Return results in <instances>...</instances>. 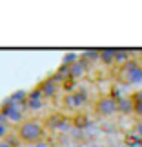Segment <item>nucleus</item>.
I'll list each match as a JSON object with an SVG mask.
<instances>
[{"instance_id":"nucleus-9","label":"nucleus","mask_w":142,"mask_h":147,"mask_svg":"<svg viewBox=\"0 0 142 147\" xmlns=\"http://www.w3.org/2000/svg\"><path fill=\"white\" fill-rule=\"evenodd\" d=\"M115 49H106V51H99V60L106 65H115Z\"/></svg>"},{"instance_id":"nucleus-7","label":"nucleus","mask_w":142,"mask_h":147,"mask_svg":"<svg viewBox=\"0 0 142 147\" xmlns=\"http://www.w3.org/2000/svg\"><path fill=\"white\" fill-rule=\"evenodd\" d=\"M84 102H86V94L80 93V91L69 93L66 96V105H69V107H80Z\"/></svg>"},{"instance_id":"nucleus-3","label":"nucleus","mask_w":142,"mask_h":147,"mask_svg":"<svg viewBox=\"0 0 142 147\" xmlns=\"http://www.w3.org/2000/svg\"><path fill=\"white\" fill-rule=\"evenodd\" d=\"M26 109V105L24 104H18V102H13L11 98H7L2 104V107H0V113L5 116V120L11 122V123H20L24 122V111Z\"/></svg>"},{"instance_id":"nucleus-1","label":"nucleus","mask_w":142,"mask_h":147,"mask_svg":"<svg viewBox=\"0 0 142 147\" xmlns=\"http://www.w3.org/2000/svg\"><path fill=\"white\" fill-rule=\"evenodd\" d=\"M44 133H46L44 125L40 123V120H35V118L24 120L18 127H16V136H18V140L27 144V145H35L38 142H42Z\"/></svg>"},{"instance_id":"nucleus-6","label":"nucleus","mask_w":142,"mask_h":147,"mask_svg":"<svg viewBox=\"0 0 142 147\" xmlns=\"http://www.w3.org/2000/svg\"><path fill=\"white\" fill-rule=\"evenodd\" d=\"M118 113L120 115H133V98H131V94L129 96H122V98H118Z\"/></svg>"},{"instance_id":"nucleus-8","label":"nucleus","mask_w":142,"mask_h":147,"mask_svg":"<svg viewBox=\"0 0 142 147\" xmlns=\"http://www.w3.org/2000/svg\"><path fill=\"white\" fill-rule=\"evenodd\" d=\"M133 98V115H137V120H142V89L131 94Z\"/></svg>"},{"instance_id":"nucleus-2","label":"nucleus","mask_w":142,"mask_h":147,"mask_svg":"<svg viewBox=\"0 0 142 147\" xmlns=\"http://www.w3.org/2000/svg\"><path fill=\"white\" fill-rule=\"evenodd\" d=\"M120 82L126 86H140L142 84V64L137 60H129L126 62L120 71H118Z\"/></svg>"},{"instance_id":"nucleus-10","label":"nucleus","mask_w":142,"mask_h":147,"mask_svg":"<svg viewBox=\"0 0 142 147\" xmlns=\"http://www.w3.org/2000/svg\"><path fill=\"white\" fill-rule=\"evenodd\" d=\"M44 100H26V109H31V111H38L42 107Z\"/></svg>"},{"instance_id":"nucleus-12","label":"nucleus","mask_w":142,"mask_h":147,"mask_svg":"<svg viewBox=\"0 0 142 147\" xmlns=\"http://www.w3.org/2000/svg\"><path fill=\"white\" fill-rule=\"evenodd\" d=\"M0 147H18L15 142H11L9 138H4V140H0Z\"/></svg>"},{"instance_id":"nucleus-5","label":"nucleus","mask_w":142,"mask_h":147,"mask_svg":"<svg viewBox=\"0 0 142 147\" xmlns=\"http://www.w3.org/2000/svg\"><path fill=\"white\" fill-rule=\"evenodd\" d=\"M37 87L40 89V93H42V96H44V98H53V96H55V93H56V82H55L51 76L46 78V80H42Z\"/></svg>"},{"instance_id":"nucleus-11","label":"nucleus","mask_w":142,"mask_h":147,"mask_svg":"<svg viewBox=\"0 0 142 147\" xmlns=\"http://www.w3.org/2000/svg\"><path fill=\"white\" fill-rule=\"evenodd\" d=\"M131 133L135 134V136H137L140 142H142V120H137L133 123V129H131Z\"/></svg>"},{"instance_id":"nucleus-4","label":"nucleus","mask_w":142,"mask_h":147,"mask_svg":"<svg viewBox=\"0 0 142 147\" xmlns=\"http://www.w3.org/2000/svg\"><path fill=\"white\" fill-rule=\"evenodd\" d=\"M95 113L102 118H111L118 113V102L111 94H104L95 102Z\"/></svg>"}]
</instances>
